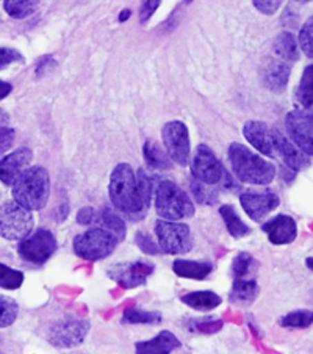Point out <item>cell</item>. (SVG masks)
<instances>
[{
  "label": "cell",
  "mask_w": 313,
  "mask_h": 354,
  "mask_svg": "<svg viewBox=\"0 0 313 354\" xmlns=\"http://www.w3.org/2000/svg\"><path fill=\"white\" fill-rule=\"evenodd\" d=\"M241 205L251 220L260 221L263 216H267L269 212H273L277 205H279V196L273 192H263V193H254L246 192L241 194Z\"/></svg>",
  "instance_id": "obj_15"
},
{
  "label": "cell",
  "mask_w": 313,
  "mask_h": 354,
  "mask_svg": "<svg viewBox=\"0 0 313 354\" xmlns=\"http://www.w3.org/2000/svg\"><path fill=\"white\" fill-rule=\"evenodd\" d=\"M129 16H130V11H129V10H124V11H122V15H121V17H120V21H121V22H124V21L127 19Z\"/></svg>",
  "instance_id": "obj_47"
},
{
  "label": "cell",
  "mask_w": 313,
  "mask_h": 354,
  "mask_svg": "<svg viewBox=\"0 0 313 354\" xmlns=\"http://www.w3.org/2000/svg\"><path fill=\"white\" fill-rule=\"evenodd\" d=\"M190 168L194 179L205 185L220 184L224 176V168L221 162L218 160L214 151L205 145L198 146V149L191 158Z\"/></svg>",
  "instance_id": "obj_11"
},
{
  "label": "cell",
  "mask_w": 313,
  "mask_h": 354,
  "mask_svg": "<svg viewBox=\"0 0 313 354\" xmlns=\"http://www.w3.org/2000/svg\"><path fill=\"white\" fill-rule=\"evenodd\" d=\"M39 0H5L3 8L13 19H23L37 10Z\"/></svg>",
  "instance_id": "obj_28"
},
{
  "label": "cell",
  "mask_w": 313,
  "mask_h": 354,
  "mask_svg": "<svg viewBox=\"0 0 313 354\" xmlns=\"http://www.w3.org/2000/svg\"><path fill=\"white\" fill-rule=\"evenodd\" d=\"M155 210L163 220L179 221L194 215V205L188 194L171 180H163L155 190Z\"/></svg>",
  "instance_id": "obj_4"
},
{
  "label": "cell",
  "mask_w": 313,
  "mask_h": 354,
  "mask_svg": "<svg viewBox=\"0 0 313 354\" xmlns=\"http://www.w3.org/2000/svg\"><path fill=\"white\" fill-rule=\"evenodd\" d=\"M160 3L162 0H143V3H141V10H140L141 24H146L151 19L152 15L155 13L158 7H160Z\"/></svg>",
  "instance_id": "obj_41"
},
{
  "label": "cell",
  "mask_w": 313,
  "mask_h": 354,
  "mask_svg": "<svg viewBox=\"0 0 313 354\" xmlns=\"http://www.w3.org/2000/svg\"><path fill=\"white\" fill-rule=\"evenodd\" d=\"M11 193L16 203L28 210L44 209L50 196L49 171L39 165L28 167L13 184Z\"/></svg>",
  "instance_id": "obj_3"
},
{
  "label": "cell",
  "mask_w": 313,
  "mask_h": 354,
  "mask_svg": "<svg viewBox=\"0 0 313 354\" xmlns=\"http://www.w3.org/2000/svg\"><path fill=\"white\" fill-rule=\"evenodd\" d=\"M15 138H16V133L13 129L8 126L0 127V157H2L5 152L15 145Z\"/></svg>",
  "instance_id": "obj_40"
},
{
  "label": "cell",
  "mask_w": 313,
  "mask_h": 354,
  "mask_svg": "<svg viewBox=\"0 0 313 354\" xmlns=\"http://www.w3.org/2000/svg\"><path fill=\"white\" fill-rule=\"evenodd\" d=\"M258 295V286L256 279H235L230 301L237 304H251Z\"/></svg>",
  "instance_id": "obj_23"
},
{
  "label": "cell",
  "mask_w": 313,
  "mask_h": 354,
  "mask_svg": "<svg viewBox=\"0 0 313 354\" xmlns=\"http://www.w3.org/2000/svg\"><path fill=\"white\" fill-rule=\"evenodd\" d=\"M180 340L173 333L162 331L157 337L137 344V353L140 354H168L180 348Z\"/></svg>",
  "instance_id": "obj_20"
},
{
  "label": "cell",
  "mask_w": 313,
  "mask_h": 354,
  "mask_svg": "<svg viewBox=\"0 0 313 354\" xmlns=\"http://www.w3.org/2000/svg\"><path fill=\"white\" fill-rule=\"evenodd\" d=\"M290 74H292V63L276 57L268 63H265V66L262 69L263 85L267 86L269 91H274V93L285 91L288 80H290Z\"/></svg>",
  "instance_id": "obj_18"
},
{
  "label": "cell",
  "mask_w": 313,
  "mask_h": 354,
  "mask_svg": "<svg viewBox=\"0 0 313 354\" xmlns=\"http://www.w3.org/2000/svg\"><path fill=\"white\" fill-rule=\"evenodd\" d=\"M26 63V58L19 50L11 49V47H0V71L7 69L10 64Z\"/></svg>",
  "instance_id": "obj_36"
},
{
  "label": "cell",
  "mask_w": 313,
  "mask_h": 354,
  "mask_svg": "<svg viewBox=\"0 0 313 354\" xmlns=\"http://www.w3.org/2000/svg\"><path fill=\"white\" fill-rule=\"evenodd\" d=\"M117 241L120 239L108 229L94 227L85 234L77 235L74 240V251L77 256L85 261H102L115 251Z\"/></svg>",
  "instance_id": "obj_5"
},
{
  "label": "cell",
  "mask_w": 313,
  "mask_h": 354,
  "mask_svg": "<svg viewBox=\"0 0 313 354\" xmlns=\"http://www.w3.org/2000/svg\"><path fill=\"white\" fill-rule=\"evenodd\" d=\"M155 271V267L151 262L138 261V262H124L116 263L113 267L107 270L108 276L111 279L116 281L121 287L127 288H137L146 284L149 276Z\"/></svg>",
  "instance_id": "obj_12"
},
{
  "label": "cell",
  "mask_w": 313,
  "mask_h": 354,
  "mask_svg": "<svg viewBox=\"0 0 313 354\" xmlns=\"http://www.w3.org/2000/svg\"><path fill=\"white\" fill-rule=\"evenodd\" d=\"M137 184H138V192H140L141 201H143V204L147 209L151 204V196H152V182L149 179V176H147L143 169L138 171Z\"/></svg>",
  "instance_id": "obj_37"
},
{
  "label": "cell",
  "mask_w": 313,
  "mask_h": 354,
  "mask_svg": "<svg viewBox=\"0 0 313 354\" xmlns=\"http://www.w3.org/2000/svg\"><path fill=\"white\" fill-rule=\"evenodd\" d=\"M220 214L226 224L229 234L232 235L234 239H243L245 235L251 234V229L246 226L245 221L238 216L237 210H235L232 205H222L220 207Z\"/></svg>",
  "instance_id": "obj_25"
},
{
  "label": "cell",
  "mask_w": 313,
  "mask_h": 354,
  "mask_svg": "<svg viewBox=\"0 0 313 354\" xmlns=\"http://www.w3.org/2000/svg\"><path fill=\"white\" fill-rule=\"evenodd\" d=\"M305 265H307V267H309V268L313 271V257H309V259H307V261H305Z\"/></svg>",
  "instance_id": "obj_48"
},
{
  "label": "cell",
  "mask_w": 313,
  "mask_h": 354,
  "mask_svg": "<svg viewBox=\"0 0 313 354\" xmlns=\"http://www.w3.org/2000/svg\"><path fill=\"white\" fill-rule=\"evenodd\" d=\"M8 121H10V116H8V113H7V111H5V110L0 109V127L7 126Z\"/></svg>",
  "instance_id": "obj_46"
},
{
  "label": "cell",
  "mask_w": 313,
  "mask_h": 354,
  "mask_svg": "<svg viewBox=\"0 0 313 354\" xmlns=\"http://www.w3.org/2000/svg\"><path fill=\"white\" fill-rule=\"evenodd\" d=\"M174 273L185 279L202 281L211 273V263L209 262H193V261H176L173 265Z\"/></svg>",
  "instance_id": "obj_21"
},
{
  "label": "cell",
  "mask_w": 313,
  "mask_h": 354,
  "mask_svg": "<svg viewBox=\"0 0 313 354\" xmlns=\"http://www.w3.org/2000/svg\"><path fill=\"white\" fill-rule=\"evenodd\" d=\"M222 328V322H196V329L200 333H207V334H211V333H216L220 331Z\"/></svg>",
  "instance_id": "obj_44"
},
{
  "label": "cell",
  "mask_w": 313,
  "mask_h": 354,
  "mask_svg": "<svg viewBox=\"0 0 313 354\" xmlns=\"http://www.w3.org/2000/svg\"><path fill=\"white\" fill-rule=\"evenodd\" d=\"M296 100L298 107L301 109L313 107V64H309V66L304 69L303 77H301V82L298 85Z\"/></svg>",
  "instance_id": "obj_26"
},
{
  "label": "cell",
  "mask_w": 313,
  "mask_h": 354,
  "mask_svg": "<svg viewBox=\"0 0 313 354\" xmlns=\"http://www.w3.org/2000/svg\"><path fill=\"white\" fill-rule=\"evenodd\" d=\"M245 138L249 141L252 147L262 152L265 156L274 157V141H273V129L262 121H247L243 126Z\"/></svg>",
  "instance_id": "obj_19"
},
{
  "label": "cell",
  "mask_w": 313,
  "mask_h": 354,
  "mask_svg": "<svg viewBox=\"0 0 313 354\" xmlns=\"http://www.w3.org/2000/svg\"><path fill=\"white\" fill-rule=\"evenodd\" d=\"M55 251L57 239L47 229H38L33 234L30 232L19 241V246H17V252L23 261L35 265L46 263L54 256Z\"/></svg>",
  "instance_id": "obj_8"
},
{
  "label": "cell",
  "mask_w": 313,
  "mask_h": 354,
  "mask_svg": "<svg viewBox=\"0 0 313 354\" xmlns=\"http://www.w3.org/2000/svg\"><path fill=\"white\" fill-rule=\"evenodd\" d=\"M19 315V306L13 298L0 295V329L8 328Z\"/></svg>",
  "instance_id": "obj_30"
},
{
  "label": "cell",
  "mask_w": 313,
  "mask_h": 354,
  "mask_svg": "<svg viewBox=\"0 0 313 354\" xmlns=\"http://www.w3.org/2000/svg\"><path fill=\"white\" fill-rule=\"evenodd\" d=\"M11 90H13V86H11V84H8V82L0 80V100L7 97L8 94L11 93Z\"/></svg>",
  "instance_id": "obj_45"
},
{
  "label": "cell",
  "mask_w": 313,
  "mask_h": 354,
  "mask_svg": "<svg viewBox=\"0 0 313 354\" xmlns=\"http://www.w3.org/2000/svg\"><path fill=\"white\" fill-rule=\"evenodd\" d=\"M33 160V154L28 147H19L0 160V180L5 185L13 187L15 182L19 179L21 174L28 168Z\"/></svg>",
  "instance_id": "obj_14"
},
{
  "label": "cell",
  "mask_w": 313,
  "mask_h": 354,
  "mask_svg": "<svg viewBox=\"0 0 313 354\" xmlns=\"http://www.w3.org/2000/svg\"><path fill=\"white\" fill-rule=\"evenodd\" d=\"M185 2H187V3H191V2H193V0H185Z\"/></svg>",
  "instance_id": "obj_50"
},
{
  "label": "cell",
  "mask_w": 313,
  "mask_h": 354,
  "mask_svg": "<svg viewBox=\"0 0 313 354\" xmlns=\"http://www.w3.org/2000/svg\"><path fill=\"white\" fill-rule=\"evenodd\" d=\"M193 193L199 203L202 204H214L216 201V194L210 190V188H207L205 184H200V182H196V184L193 185Z\"/></svg>",
  "instance_id": "obj_38"
},
{
  "label": "cell",
  "mask_w": 313,
  "mask_h": 354,
  "mask_svg": "<svg viewBox=\"0 0 313 354\" xmlns=\"http://www.w3.org/2000/svg\"><path fill=\"white\" fill-rule=\"evenodd\" d=\"M187 306L198 310H211L221 304V297L214 292H191L182 297Z\"/></svg>",
  "instance_id": "obj_24"
},
{
  "label": "cell",
  "mask_w": 313,
  "mask_h": 354,
  "mask_svg": "<svg viewBox=\"0 0 313 354\" xmlns=\"http://www.w3.org/2000/svg\"><path fill=\"white\" fill-rule=\"evenodd\" d=\"M96 212H94L91 207H85L79 210V214H77V223L82 224V226H90V224L94 221V215Z\"/></svg>",
  "instance_id": "obj_43"
},
{
  "label": "cell",
  "mask_w": 313,
  "mask_h": 354,
  "mask_svg": "<svg viewBox=\"0 0 313 354\" xmlns=\"http://www.w3.org/2000/svg\"><path fill=\"white\" fill-rule=\"evenodd\" d=\"M283 0H252L254 7H256L260 13L273 16L277 10L281 8Z\"/></svg>",
  "instance_id": "obj_39"
},
{
  "label": "cell",
  "mask_w": 313,
  "mask_h": 354,
  "mask_svg": "<svg viewBox=\"0 0 313 354\" xmlns=\"http://www.w3.org/2000/svg\"><path fill=\"white\" fill-rule=\"evenodd\" d=\"M273 49H274V54L277 58H282V60H285L288 63H294L299 60L298 44L292 33L282 32L279 37L276 38Z\"/></svg>",
  "instance_id": "obj_22"
},
{
  "label": "cell",
  "mask_w": 313,
  "mask_h": 354,
  "mask_svg": "<svg viewBox=\"0 0 313 354\" xmlns=\"http://www.w3.org/2000/svg\"><path fill=\"white\" fill-rule=\"evenodd\" d=\"M313 324L312 310H294L281 318V326L288 329H305Z\"/></svg>",
  "instance_id": "obj_29"
},
{
  "label": "cell",
  "mask_w": 313,
  "mask_h": 354,
  "mask_svg": "<svg viewBox=\"0 0 313 354\" xmlns=\"http://www.w3.org/2000/svg\"><path fill=\"white\" fill-rule=\"evenodd\" d=\"M273 141H274V149L279 152L282 160L285 165L293 171H303L310 167V160L307 154H304L299 147L290 141L288 138L283 137V135L273 129Z\"/></svg>",
  "instance_id": "obj_17"
},
{
  "label": "cell",
  "mask_w": 313,
  "mask_h": 354,
  "mask_svg": "<svg viewBox=\"0 0 313 354\" xmlns=\"http://www.w3.org/2000/svg\"><path fill=\"white\" fill-rule=\"evenodd\" d=\"M90 324L85 320L77 318H64L55 323L47 333V340L57 348H70L84 342L86 337Z\"/></svg>",
  "instance_id": "obj_13"
},
{
  "label": "cell",
  "mask_w": 313,
  "mask_h": 354,
  "mask_svg": "<svg viewBox=\"0 0 313 354\" xmlns=\"http://www.w3.org/2000/svg\"><path fill=\"white\" fill-rule=\"evenodd\" d=\"M265 234L273 245L293 243L298 237V226L290 215H277L263 226Z\"/></svg>",
  "instance_id": "obj_16"
},
{
  "label": "cell",
  "mask_w": 313,
  "mask_h": 354,
  "mask_svg": "<svg viewBox=\"0 0 313 354\" xmlns=\"http://www.w3.org/2000/svg\"><path fill=\"white\" fill-rule=\"evenodd\" d=\"M299 46L301 50L313 60V16L307 19L299 32Z\"/></svg>",
  "instance_id": "obj_35"
},
{
  "label": "cell",
  "mask_w": 313,
  "mask_h": 354,
  "mask_svg": "<svg viewBox=\"0 0 313 354\" xmlns=\"http://www.w3.org/2000/svg\"><path fill=\"white\" fill-rule=\"evenodd\" d=\"M229 162L234 174L245 184L268 185L274 180V165L243 145L232 143L229 146Z\"/></svg>",
  "instance_id": "obj_2"
},
{
  "label": "cell",
  "mask_w": 313,
  "mask_h": 354,
  "mask_svg": "<svg viewBox=\"0 0 313 354\" xmlns=\"http://www.w3.org/2000/svg\"><path fill=\"white\" fill-rule=\"evenodd\" d=\"M32 210L17 204L16 201H8L0 205V235L7 240H22L33 229Z\"/></svg>",
  "instance_id": "obj_6"
},
{
  "label": "cell",
  "mask_w": 313,
  "mask_h": 354,
  "mask_svg": "<svg viewBox=\"0 0 313 354\" xmlns=\"http://www.w3.org/2000/svg\"><path fill=\"white\" fill-rule=\"evenodd\" d=\"M143 156L146 158V162L151 165L152 168H169V160L164 152L158 147V145L153 143V141H146V145L143 147Z\"/></svg>",
  "instance_id": "obj_31"
},
{
  "label": "cell",
  "mask_w": 313,
  "mask_h": 354,
  "mask_svg": "<svg viewBox=\"0 0 313 354\" xmlns=\"http://www.w3.org/2000/svg\"><path fill=\"white\" fill-rule=\"evenodd\" d=\"M162 315L158 312H144L140 309H127L124 312V323L130 324H155L160 323Z\"/></svg>",
  "instance_id": "obj_34"
},
{
  "label": "cell",
  "mask_w": 313,
  "mask_h": 354,
  "mask_svg": "<svg viewBox=\"0 0 313 354\" xmlns=\"http://www.w3.org/2000/svg\"><path fill=\"white\" fill-rule=\"evenodd\" d=\"M155 234L160 250L167 254H185L191 251V232L184 223L160 220L155 223Z\"/></svg>",
  "instance_id": "obj_7"
},
{
  "label": "cell",
  "mask_w": 313,
  "mask_h": 354,
  "mask_svg": "<svg viewBox=\"0 0 313 354\" xmlns=\"http://www.w3.org/2000/svg\"><path fill=\"white\" fill-rule=\"evenodd\" d=\"M102 221L110 232H113L120 240H124V237H126V223L113 209H102Z\"/></svg>",
  "instance_id": "obj_33"
},
{
  "label": "cell",
  "mask_w": 313,
  "mask_h": 354,
  "mask_svg": "<svg viewBox=\"0 0 313 354\" xmlns=\"http://www.w3.org/2000/svg\"><path fill=\"white\" fill-rule=\"evenodd\" d=\"M137 243H138L141 250L147 252V254H157V252H160V251H158L157 243H153L149 235H146L143 232L137 234Z\"/></svg>",
  "instance_id": "obj_42"
},
{
  "label": "cell",
  "mask_w": 313,
  "mask_h": 354,
  "mask_svg": "<svg viewBox=\"0 0 313 354\" xmlns=\"http://www.w3.org/2000/svg\"><path fill=\"white\" fill-rule=\"evenodd\" d=\"M258 262L247 252H241L232 262V273L235 279H254Z\"/></svg>",
  "instance_id": "obj_27"
},
{
  "label": "cell",
  "mask_w": 313,
  "mask_h": 354,
  "mask_svg": "<svg viewBox=\"0 0 313 354\" xmlns=\"http://www.w3.org/2000/svg\"><path fill=\"white\" fill-rule=\"evenodd\" d=\"M162 138L167 154L177 165L185 167L190 162L191 143L190 133L187 126L182 121H169L163 126Z\"/></svg>",
  "instance_id": "obj_9"
},
{
  "label": "cell",
  "mask_w": 313,
  "mask_h": 354,
  "mask_svg": "<svg viewBox=\"0 0 313 354\" xmlns=\"http://www.w3.org/2000/svg\"><path fill=\"white\" fill-rule=\"evenodd\" d=\"M287 132L294 145L307 156H313V107L294 109L287 115Z\"/></svg>",
  "instance_id": "obj_10"
},
{
  "label": "cell",
  "mask_w": 313,
  "mask_h": 354,
  "mask_svg": "<svg viewBox=\"0 0 313 354\" xmlns=\"http://www.w3.org/2000/svg\"><path fill=\"white\" fill-rule=\"evenodd\" d=\"M296 2H299V3H307V2H310V0H296Z\"/></svg>",
  "instance_id": "obj_49"
},
{
  "label": "cell",
  "mask_w": 313,
  "mask_h": 354,
  "mask_svg": "<svg viewBox=\"0 0 313 354\" xmlns=\"http://www.w3.org/2000/svg\"><path fill=\"white\" fill-rule=\"evenodd\" d=\"M23 284V273L19 270L0 262V287L7 288V290H17Z\"/></svg>",
  "instance_id": "obj_32"
},
{
  "label": "cell",
  "mask_w": 313,
  "mask_h": 354,
  "mask_svg": "<svg viewBox=\"0 0 313 354\" xmlns=\"http://www.w3.org/2000/svg\"><path fill=\"white\" fill-rule=\"evenodd\" d=\"M110 199L115 207L132 218L146 215V205L141 201L137 174L129 163H120L110 176Z\"/></svg>",
  "instance_id": "obj_1"
}]
</instances>
